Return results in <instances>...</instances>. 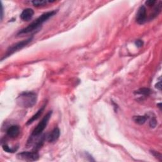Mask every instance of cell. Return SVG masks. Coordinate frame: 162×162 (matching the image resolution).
Masks as SVG:
<instances>
[{"instance_id": "6da1fadb", "label": "cell", "mask_w": 162, "mask_h": 162, "mask_svg": "<svg viewBox=\"0 0 162 162\" xmlns=\"http://www.w3.org/2000/svg\"><path fill=\"white\" fill-rule=\"evenodd\" d=\"M57 13V11L53 10L43 13V14H42L39 17L36 19L34 21L30 24L28 27H26L25 28L20 30L18 32L17 34L18 35L25 34H29L30 32L39 29L40 28V27L45 22H46L47 20L50 19L51 17H53Z\"/></svg>"}, {"instance_id": "7a4b0ae2", "label": "cell", "mask_w": 162, "mask_h": 162, "mask_svg": "<svg viewBox=\"0 0 162 162\" xmlns=\"http://www.w3.org/2000/svg\"><path fill=\"white\" fill-rule=\"evenodd\" d=\"M37 94L34 92H22L17 98V105L23 108H31L35 105L37 102Z\"/></svg>"}, {"instance_id": "3957f363", "label": "cell", "mask_w": 162, "mask_h": 162, "mask_svg": "<svg viewBox=\"0 0 162 162\" xmlns=\"http://www.w3.org/2000/svg\"><path fill=\"white\" fill-rule=\"evenodd\" d=\"M51 115H52V111H50L43 117L41 121L39 122V123L37 124V125L35 129L32 131L31 136H30L28 141V144L31 145L32 144V142L34 140V139L39 136L40 135L43 133L44 130L46 129L47 125H48Z\"/></svg>"}, {"instance_id": "277c9868", "label": "cell", "mask_w": 162, "mask_h": 162, "mask_svg": "<svg viewBox=\"0 0 162 162\" xmlns=\"http://www.w3.org/2000/svg\"><path fill=\"white\" fill-rule=\"evenodd\" d=\"M32 39H33V37L32 36L31 37H29L28 39L23 40H22V41L17 43L14 44L9 46L8 48L7 49V50H6L5 54L4 55V56L2 58V61L6 59V58L10 57L11 55H13V54H14L17 51L23 49L24 47H25L26 46H28L32 41Z\"/></svg>"}, {"instance_id": "5b68a950", "label": "cell", "mask_w": 162, "mask_h": 162, "mask_svg": "<svg viewBox=\"0 0 162 162\" xmlns=\"http://www.w3.org/2000/svg\"><path fill=\"white\" fill-rule=\"evenodd\" d=\"M17 157L18 159L28 161H35L38 160L39 158V154L38 151H23L17 154Z\"/></svg>"}, {"instance_id": "8992f818", "label": "cell", "mask_w": 162, "mask_h": 162, "mask_svg": "<svg viewBox=\"0 0 162 162\" xmlns=\"http://www.w3.org/2000/svg\"><path fill=\"white\" fill-rule=\"evenodd\" d=\"M147 18V12L144 6H141L139 8L136 14V22L139 24H143L146 22Z\"/></svg>"}, {"instance_id": "52a82bcc", "label": "cell", "mask_w": 162, "mask_h": 162, "mask_svg": "<svg viewBox=\"0 0 162 162\" xmlns=\"http://www.w3.org/2000/svg\"><path fill=\"white\" fill-rule=\"evenodd\" d=\"M20 132V127L18 125H11L10 126L8 129L6 131V134H7V136L11 138V139H15L16 138H17Z\"/></svg>"}, {"instance_id": "ba28073f", "label": "cell", "mask_w": 162, "mask_h": 162, "mask_svg": "<svg viewBox=\"0 0 162 162\" xmlns=\"http://www.w3.org/2000/svg\"><path fill=\"white\" fill-rule=\"evenodd\" d=\"M60 136V129L58 127H55V129L51 132V133L48 135V136H47V139H48V141L49 143H53L57 141Z\"/></svg>"}, {"instance_id": "9c48e42d", "label": "cell", "mask_w": 162, "mask_h": 162, "mask_svg": "<svg viewBox=\"0 0 162 162\" xmlns=\"http://www.w3.org/2000/svg\"><path fill=\"white\" fill-rule=\"evenodd\" d=\"M34 14V11L31 8H26L23 10L21 14H20V18H21L23 21H29V20L32 18Z\"/></svg>"}, {"instance_id": "30bf717a", "label": "cell", "mask_w": 162, "mask_h": 162, "mask_svg": "<svg viewBox=\"0 0 162 162\" xmlns=\"http://www.w3.org/2000/svg\"><path fill=\"white\" fill-rule=\"evenodd\" d=\"M45 107H46V104H44L41 108H40V109L37 112V113L36 114L34 115L28 121V122H27V125H30L31 124H32L34 122L37 120L40 117V115H41L42 113H43L44 109H45Z\"/></svg>"}, {"instance_id": "8fae6325", "label": "cell", "mask_w": 162, "mask_h": 162, "mask_svg": "<svg viewBox=\"0 0 162 162\" xmlns=\"http://www.w3.org/2000/svg\"><path fill=\"white\" fill-rule=\"evenodd\" d=\"M147 118H148L147 115V116L146 115H143V116L138 115V116L134 117L133 120L136 124L139 125H143L146 122V121L147 120Z\"/></svg>"}, {"instance_id": "7c38bea8", "label": "cell", "mask_w": 162, "mask_h": 162, "mask_svg": "<svg viewBox=\"0 0 162 162\" xmlns=\"http://www.w3.org/2000/svg\"><path fill=\"white\" fill-rule=\"evenodd\" d=\"M55 2V1H48V0H34L32 2V3L34 6H42L46 5L48 3H53Z\"/></svg>"}, {"instance_id": "4fadbf2b", "label": "cell", "mask_w": 162, "mask_h": 162, "mask_svg": "<svg viewBox=\"0 0 162 162\" xmlns=\"http://www.w3.org/2000/svg\"><path fill=\"white\" fill-rule=\"evenodd\" d=\"M150 92H151V90L149 88H146V87L141 88L138 89V91H136L134 92L135 94H140V95H143V96H149Z\"/></svg>"}, {"instance_id": "5bb4252c", "label": "cell", "mask_w": 162, "mask_h": 162, "mask_svg": "<svg viewBox=\"0 0 162 162\" xmlns=\"http://www.w3.org/2000/svg\"><path fill=\"white\" fill-rule=\"evenodd\" d=\"M2 147H3V150L5 152L11 153H15V151H17V150L18 149V147H14V148H11V147H10L8 145H6V144H3L2 146Z\"/></svg>"}, {"instance_id": "9a60e30c", "label": "cell", "mask_w": 162, "mask_h": 162, "mask_svg": "<svg viewBox=\"0 0 162 162\" xmlns=\"http://www.w3.org/2000/svg\"><path fill=\"white\" fill-rule=\"evenodd\" d=\"M157 125V120L155 118V117L151 118V119L150 121V126L151 128H154Z\"/></svg>"}, {"instance_id": "2e32d148", "label": "cell", "mask_w": 162, "mask_h": 162, "mask_svg": "<svg viewBox=\"0 0 162 162\" xmlns=\"http://www.w3.org/2000/svg\"><path fill=\"white\" fill-rule=\"evenodd\" d=\"M151 153L155 158H158L160 161L162 160V157H161V154L160 153H159L158 152H157V151H151Z\"/></svg>"}, {"instance_id": "e0dca14e", "label": "cell", "mask_w": 162, "mask_h": 162, "mask_svg": "<svg viewBox=\"0 0 162 162\" xmlns=\"http://www.w3.org/2000/svg\"><path fill=\"white\" fill-rule=\"evenodd\" d=\"M157 2L154 1V0H148V1H146L145 2V4L148 6H153Z\"/></svg>"}, {"instance_id": "ac0fdd59", "label": "cell", "mask_w": 162, "mask_h": 162, "mask_svg": "<svg viewBox=\"0 0 162 162\" xmlns=\"http://www.w3.org/2000/svg\"><path fill=\"white\" fill-rule=\"evenodd\" d=\"M135 44H136V46L138 47V48H141L142 46H143L144 44V43L142 40H137L136 42H135Z\"/></svg>"}, {"instance_id": "d6986e66", "label": "cell", "mask_w": 162, "mask_h": 162, "mask_svg": "<svg viewBox=\"0 0 162 162\" xmlns=\"http://www.w3.org/2000/svg\"><path fill=\"white\" fill-rule=\"evenodd\" d=\"M155 87H156V88H157L158 89H159L160 91H161V81H159V82L155 85Z\"/></svg>"}, {"instance_id": "ffe728a7", "label": "cell", "mask_w": 162, "mask_h": 162, "mask_svg": "<svg viewBox=\"0 0 162 162\" xmlns=\"http://www.w3.org/2000/svg\"><path fill=\"white\" fill-rule=\"evenodd\" d=\"M3 5L2 4V14H1V20L3 19Z\"/></svg>"}]
</instances>
